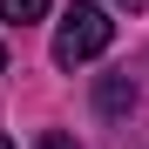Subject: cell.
Listing matches in <instances>:
<instances>
[{
  "instance_id": "cell-1",
  "label": "cell",
  "mask_w": 149,
  "mask_h": 149,
  "mask_svg": "<svg viewBox=\"0 0 149 149\" xmlns=\"http://www.w3.org/2000/svg\"><path fill=\"white\" fill-rule=\"evenodd\" d=\"M109 41H115V20H109L102 7H88V0H81V7H68L61 27H54V61H61V68H81V61L102 54Z\"/></svg>"
},
{
  "instance_id": "cell-2",
  "label": "cell",
  "mask_w": 149,
  "mask_h": 149,
  "mask_svg": "<svg viewBox=\"0 0 149 149\" xmlns=\"http://www.w3.org/2000/svg\"><path fill=\"white\" fill-rule=\"evenodd\" d=\"M122 109H136V81L109 74V81H102V115H122Z\"/></svg>"
},
{
  "instance_id": "cell-3",
  "label": "cell",
  "mask_w": 149,
  "mask_h": 149,
  "mask_svg": "<svg viewBox=\"0 0 149 149\" xmlns=\"http://www.w3.org/2000/svg\"><path fill=\"white\" fill-rule=\"evenodd\" d=\"M41 14H47V0H0V20H14V27H27Z\"/></svg>"
},
{
  "instance_id": "cell-4",
  "label": "cell",
  "mask_w": 149,
  "mask_h": 149,
  "mask_svg": "<svg viewBox=\"0 0 149 149\" xmlns=\"http://www.w3.org/2000/svg\"><path fill=\"white\" fill-rule=\"evenodd\" d=\"M34 149H81V142H74L68 129H41V142H34Z\"/></svg>"
},
{
  "instance_id": "cell-5",
  "label": "cell",
  "mask_w": 149,
  "mask_h": 149,
  "mask_svg": "<svg viewBox=\"0 0 149 149\" xmlns=\"http://www.w3.org/2000/svg\"><path fill=\"white\" fill-rule=\"evenodd\" d=\"M115 7H129V14H136V7H142V0H115Z\"/></svg>"
},
{
  "instance_id": "cell-6",
  "label": "cell",
  "mask_w": 149,
  "mask_h": 149,
  "mask_svg": "<svg viewBox=\"0 0 149 149\" xmlns=\"http://www.w3.org/2000/svg\"><path fill=\"white\" fill-rule=\"evenodd\" d=\"M0 68H7V47H0Z\"/></svg>"
},
{
  "instance_id": "cell-7",
  "label": "cell",
  "mask_w": 149,
  "mask_h": 149,
  "mask_svg": "<svg viewBox=\"0 0 149 149\" xmlns=\"http://www.w3.org/2000/svg\"><path fill=\"white\" fill-rule=\"evenodd\" d=\"M0 149H14V142H7V136H0Z\"/></svg>"
}]
</instances>
